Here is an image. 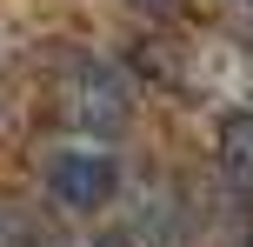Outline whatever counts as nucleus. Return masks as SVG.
<instances>
[{"label":"nucleus","mask_w":253,"mask_h":247,"mask_svg":"<svg viewBox=\"0 0 253 247\" xmlns=\"http://www.w3.org/2000/svg\"><path fill=\"white\" fill-rule=\"evenodd\" d=\"M53 94H60V120L74 134H114V127H126V114H133V87H126L107 60H74Z\"/></svg>","instance_id":"f03ea898"},{"label":"nucleus","mask_w":253,"mask_h":247,"mask_svg":"<svg viewBox=\"0 0 253 247\" xmlns=\"http://www.w3.org/2000/svg\"><path fill=\"white\" fill-rule=\"evenodd\" d=\"M133 7H167V0H133Z\"/></svg>","instance_id":"39448f33"},{"label":"nucleus","mask_w":253,"mask_h":247,"mask_svg":"<svg viewBox=\"0 0 253 247\" xmlns=\"http://www.w3.org/2000/svg\"><path fill=\"white\" fill-rule=\"evenodd\" d=\"M220 167H227V181L253 200V114L227 120V134H220Z\"/></svg>","instance_id":"7ed1b4c3"},{"label":"nucleus","mask_w":253,"mask_h":247,"mask_svg":"<svg viewBox=\"0 0 253 247\" xmlns=\"http://www.w3.org/2000/svg\"><path fill=\"white\" fill-rule=\"evenodd\" d=\"M67 234L53 221H40L34 207H13V200H0V247H60Z\"/></svg>","instance_id":"20e7f679"},{"label":"nucleus","mask_w":253,"mask_h":247,"mask_svg":"<svg viewBox=\"0 0 253 247\" xmlns=\"http://www.w3.org/2000/svg\"><path fill=\"white\" fill-rule=\"evenodd\" d=\"M40 187H47L60 207H107L120 187V160L107 147V134H74V141L40 147Z\"/></svg>","instance_id":"f257e3e1"}]
</instances>
